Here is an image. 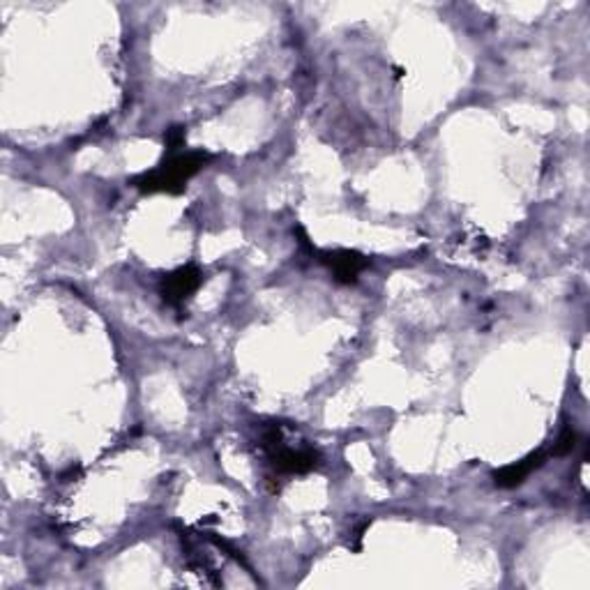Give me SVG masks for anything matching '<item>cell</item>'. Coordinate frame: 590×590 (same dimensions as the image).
I'll return each mask as SVG.
<instances>
[{
    "instance_id": "obj_1",
    "label": "cell",
    "mask_w": 590,
    "mask_h": 590,
    "mask_svg": "<svg viewBox=\"0 0 590 590\" xmlns=\"http://www.w3.org/2000/svg\"><path fill=\"white\" fill-rule=\"evenodd\" d=\"M210 160H212V155H208L203 150L166 155V160L157 169L132 178V187L141 191V194H157V191L181 194L185 190V182L191 176H196Z\"/></svg>"
},
{
    "instance_id": "obj_2",
    "label": "cell",
    "mask_w": 590,
    "mask_h": 590,
    "mask_svg": "<svg viewBox=\"0 0 590 590\" xmlns=\"http://www.w3.org/2000/svg\"><path fill=\"white\" fill-rule=\"evenodd\" d=\"M201 284H203V273H201L199 265L190 264L166 274L160 284V293L161 298L169 305L182 307L185 300L191 298V293H196V288H199Z\"/></svg>"
},
{
    "instance_id": "obj_3",
    "label": "cell",
    "mask_w": 590,
    "mask_h": 590,
    "mask_svg": "<svg viewBox=\"0 0 590 590\" xmlns=\"http://www.w3.org/2000/svg\"><path fill=\"white\" fill-rule=\"evenodd\" d=\"M321 264L327 265L339 284H356L357 274L369 265V259L353 249H336V252H316Z\"/></svg>"
},
{
    "instance_id": "obj_4",
    "label": "cell",
    "mask_w": 590,
    "mask_h": 590,
    "mask_svg": "<svg viewBox=\"0 0 590 590\" xmlns=\"http://www.w3.org/2000/svg\"><path fill=\"white\" fill-rule=\"evenodd\" d=\"M546 457H549V454L537 450V452L528 454V457L522 459V461L510 463V466H505V469L496 471V473H493V482H496V487L501 489L519 487V484L526 482V478L533 473V471L540 469L542 463L546 461Z\"/></svg>"
},
{
    "instance_id": "obj_5",
    "label": "cell",
    "mask_w": 590,
    "mask_h": 590,
    "mask_svg": "<svg viewBox=\"0 0 590 590\" xmlns=\"http://www.w3.org/2000/svg\"><path fill=\"white\" fill-rule=\"evenodd\" d=\"M574 448H576L574 430H572V427H565V430H563V434L558 436L556 443H554L552 452L549 454H554V457H565V454H570Z\"/></svg>"
},
{
    "instance_id": "obj_6",
    "label": "cell",
    "mask_w": 590,
    "mask_h": 590,
    "mask_svg": "<svg viewBox=\"0 0 590 590\" xmlns=\"http://www.w3.org/2000/svg\"><path fill=\"white\" fill-rule=\"evenodd\" d=\"M166 155H176L182 146H185V128H171L164 134Z\"/></svg>"
},
{
    "instance_id": "obj_7",
    "label": "cell",
    "mask_w": 590,
    "mask_h": 590,
    "mask_svg": "<svg viewBox=\"0 0 590 590\" xmlns=\"http://www.w3.org/2000/svg\"><path fill=\"white\" fill-rule=\"evenodd\" d=\"M395 77H397V78L404 77V69H401V67H395Z\"/></svg>"
}]
</instances>
